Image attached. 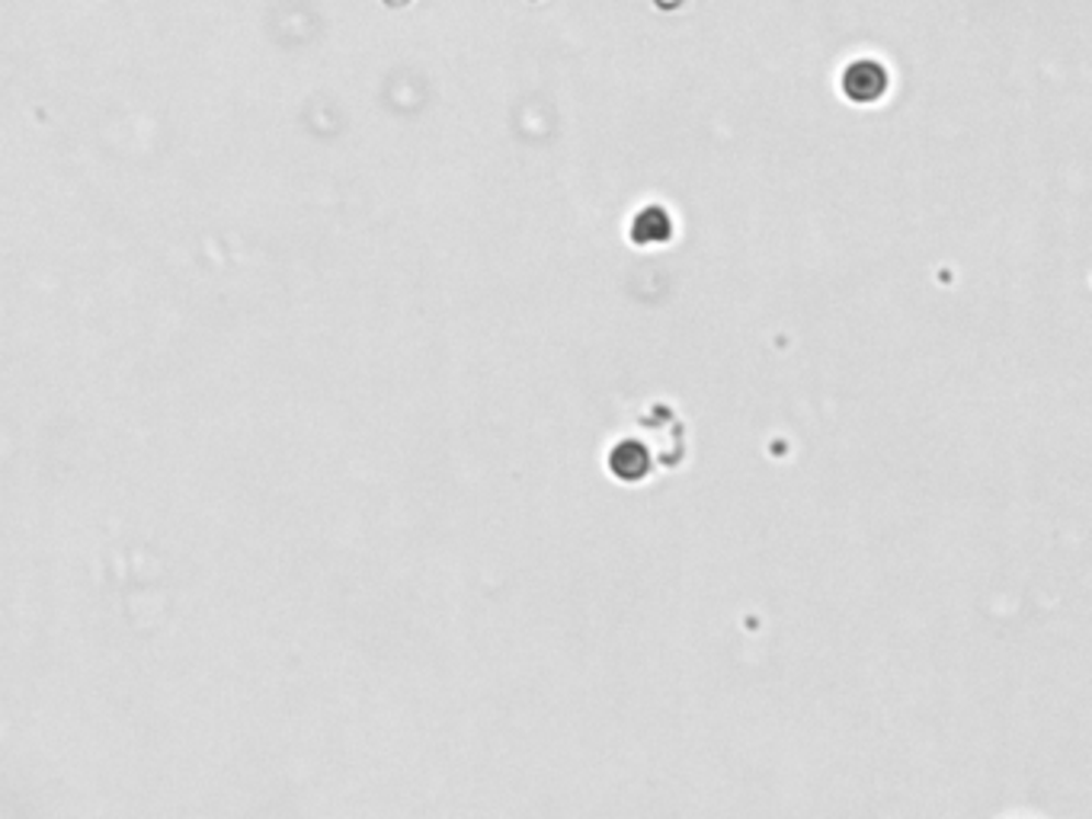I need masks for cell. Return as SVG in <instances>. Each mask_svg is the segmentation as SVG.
Segmentation results:
<instances>
[{"instance_id":"1","label":"cell","mask_w":1092,"mask_h":819,"mask_svg":"<svg viewBox=\"0 0 1092 819\" xmlns=\"http://www.w3.org/2000/svg\"><path fill=\"white\" fill-rule=\"evenodd\" d=\"M843 93L853 100V103H874V100H881L884 97V90H888V68L884 65H878V61H871V58H859V61H853L846 71H843Z\"/></svg>"}]
</instances>
